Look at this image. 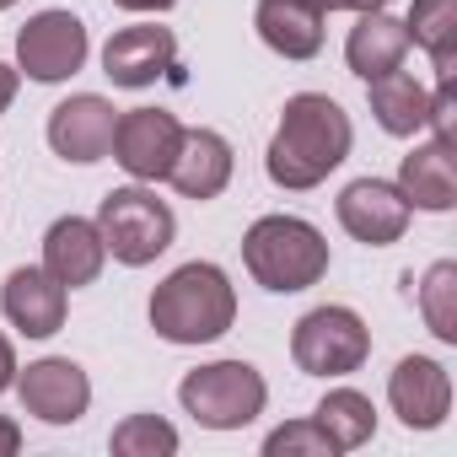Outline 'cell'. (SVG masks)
I'll return each mask as SVG.
<instances>
[{"label": "cell", "instance_id": "32", "mask_svg": "<svg viewBox=\"0 0 457 457\" xmlns=\"http://www.w3.org/2000/svg\"><path fill=\"white\" fill-rule=\"evenodd\" d=\"M6 6H17V0H0V12H6Z\"/></svg>", "mask_w": 457, "mask_h": 457}, {"label": "cell", "instance_id": "3", "mask_svg": "<svg viewBox=\"0 0 457 457\" xmlns=\"http://www.w3.org/2000/svg\"><path fill=\"white\" fill-rule=\"evenodd\" d=\"M243 264L264 291L291 296L328 275V243L302 215H259L243 237Z\"/></svg>", "mask_w": 457, "mask_h": 457}, {"label": "cell", "instance_id": "6", "mask_svg": "<svg viewBox=\"0 0 457 457\" xmlns=\"http://www.w3.org/2000/svg\"><path fill=\"white\" fill-rule=\"evenodd\" d=\"M371 355V328L350 307H312L291 328V361L307 377H350Z\"/></svg>", "mask_w": 457, "mask_h": 457}, {"label": "cell", "instance_id": "9", "mask_svg": "<svg viewBox=\"0 0 457 457\" xmlns=\"http://www.w3.org/2000/svg\"><path fill=\"white\" fill-rule=\"evenodd\" d=\"M12 387H17L22 409L38 414L44 425H76L87 414V403H92V382H87V371L71 355H44L28 371L17 366V382Z\"/></svg>", "mask_w": 457, "mask_h": 457}, {"label": "cell", "instance_id": "27", "mask_svg": "<svg viewBox=\"0 0 457 457\" xmlns=\"http://www.w3.org/2000/svg\"><path fill=\"white\" fill-rule=\"evenodd\" d=\"M17 87H22V71L0 60V113H6V108L17 103Z\"/></svg>", "mask_w": 457, "mask_h": 457}, {"label": "cell", "instance_id": "31", "mask_svg": "<svg viewBox=\"0 0 457 457\" xmlns=\"http://www.w3.org/2000/svg\"><path fill=\"white\" fill-rule=\"evenodd\" d=\"M334 6H345V12H387V0H334Z\"/></svg>", "mask_w": 457, "mask_h": 457}, {"label": "cell", "instance_id": "26", "mask_svg": "<svg viewBox=\"0 0 457 457\" xmlns=\"http://www.w3.org/2000/svg\"><path fill=\"white\" fill-rule=\"evenodd\" d=\"M425 129L441 145H457V87H452V76H436V92L425 103Z\"/></svg>", "mask_w": 457, "mask_h": 457}, {"label": "cell", "instance_id": "14", "mask_svg": "<svg viewBox=\"0 0 457 457\" xmlns=\"http://www.w3.org/2000/svg\"><path fill=\"white\" fill-rule=\"evenodd\" d=\"M65 307H71V291L44 270V264H22L6 275L0 286V312L12 318V328H22L28 339H49L65 328Z\"/></svg>", "mask_w": 457, "mask_h": 457}, {"label": "cell", "instance_id": "21", "mask_svg": "<svg viewBox=\"0 0 457 457\" xmlns=\"http://www.w3.org/2000/svg\"><path fill=\"white\" fill-rule=\"evenodd\" d=\"M409 44H420L436 65V76L457 71V0H414L403 17Z\"/></svg>", "mask_w": 457, "mask_h": 457}, {"label": "cell", "instance_id": "20", "mask_svg": "<svg viewBox=\"0 0 457 457\" xmlns=\"http://www.w3.org/2000/svg\"><path fill=\"white\" fill-rule=\"evenodd\" d=\"M366 87H371V113H377V124H382L387 135L409 140V135L425 129V103H430V92H425L403 65L387 71V76H377V81H366Z\"/></svg>", "mask_w": 457, "mask_h": 457}, {"label": "cell", "instance_id": "17", "mask_svg": "<svg viewBox=\"0 0 457 457\" xmlns=\"http://www.w3.org/2000/svg\"><path fill=\"white\" fill-rule=\"evenodd\" d=\"M167 183L183 194V199H215L226 183H232V140L215 135V129H183V145L172 156V172Z\"/></svg>", "mask_w": 457, "mask_h": 457}, {"label": "cell", "instance_id": "7", "mask_svg": "<svg viewBox=\"0 0 457 457\" xmlns=\"http://www.w3.org/2000/svg\"><path fill=\"white\" fill-rule=\"evenodd\" d=\"M87 54H92L87 22L71 17V12H38V17H28L22 33H17V71H22L28 81H44V87L71 81V76L87 65Z\"/></svg>", "mask_w": 457, "mask_h": 457}, {"label": "cell", "instance_id": "1", "mask_svg": "<svg viewBox=\"0 0 457 457\" xmlns=\"http://www.w3.org/2000/svg\"><path fill=\"white\" fill-rule=\"evenodd\" d=\"M350 145H355L350 113L323 92H296L280 108V129L264 151V172L275 188L302 194V188H318L350 156Z\"/></svg>", "mask_w": 457, "mask_h": 457}, {"label": "cell", "instance_id": "25", "mask_svg": "<svg viewBox=\"0 0 457 457\" xmlns=\"http://www.w3.org/2000/svg\"><path fill=\"white\" fill-rule=\"evenodd\" d=\"M264 457H334V441L323 436L318 420H286L280 430L264 436Z\"/></svg>", "mask_w": 457, "mask_h": 457}, {"label": "cell", "instance_id": "24", "mask_svg": "<svg viewBox=\"0 0 457 457\" xmlns=\"http://www.w3.org/2000/svg\"><path fill=\"white\" fill-rule=\"evenodd\" d=\"M108 446H113V457H172L178 452V430L162 414H129L124 425H113Z\"/></svg>", "mask_w": 457, "mask_h": 457}, {"label": "cell", "instance_id": "30", "mask_svg": "<svg viewBox=\"0 0 457 457\" xmlns=\"http://www.w3.org/2000/svg\"><path fill=\"white\" fill-rule=\"evenodd\" d=\"M119 12H172L178 0H113Z\"/></svg>", "mask_w": 457, "mask_h": 457}, {"label": "cell", "instance_id": "11", "mask_svg": "<svg viewBox=\"0 0 457 457\" xmlns=\"http://www.w3.org/2000/svg\"><path fill=\"white\" fill-rule=\"evenodd\" d=\"M113 124H119V108L108 97L76 92L49 113V145H54V156L87 167V162H103L113 151Z\"/></svg>", "mask_w": 457, "mask_h": 457}, {"label": "cell", "instance_id": "23", "mask_svg": "<svg viewBox=\"0 0 457 457\" xmlns=\"http://www.w3.org/2000/svg\"><path fill=\"white\" fill-rule=\"evenodd\" d=\"M420 318L441 345H457V264L441 259L420 280Z\"/></svg>", "mask_w": 457, "mask_h": 457}, {"label": "cell", "instance_id": "2", "mask_svg": "<svg viewBox=\"0 0 457 457\" xmlns=\"http://www.w3.org/2000/svg\"><path fill=\"white\" fill-rule=\"evenodd\" d=\"M151 328L167 345H210L237 323V291L220 264H183L151 291Z\"/></svg>", "mask_w": 457, "mask_h": 457}, {"label": "cell", "instance_id": "15", "mask_svg": "<svg viewBox=\"0 0 457 457\" xmlns=\"http://www.w3.org/2000/svg\"><path fill=\"white\" fill-rule=\"evenodd\" d=\"M328 12H339L334 0H259L253 12V28L259 38L286 54V60H312L323 49V22Z\"/></svg>", "mask_w": 457, "mask_h": 457}, {"label": "cell", "instance_id": "16", "mask_svg": "<svg viewBox=\"0 0 457 457\" xmlns=\"http://www.w3.org/2000/svg\"><path fill=\"white\" fill-rule=\"evenodd\" d=\"M108 264V248H103V232L97 220H81V215H60L49 232H44V270L76 291V286H92Z\"/></svg>", "mask_w": 457, "mask_h": 457}, {"label": "cell", "instance_id": "8", "mask_svg": "<svg viewBox=\"0 0 457 457\" xmlns=\"http://www.w3.org/2000/svg\"><path fill=\"white\" fill-rule=\"evenodd\" d=\"M178 145H183V124L167 108H129L113 124V162L135 183H162L172 172Z\"/></svg>", "mask_w": 457, "mask_h": 457}, {"label": "cell", "instance_id": "12", "mask_svg": "<svg viewBox=\"0 0 457 457\" xmlns=\"http://www.w3.org/2000/svg\"><path fill=\"white\" fill-rule=\"evenodd\" d=\"M172 65H178V38H172V28H156V22L119 28V33L103 44V76H108L113 87H129V92L162 81Z\"/></svg>", "mask_w": 457, "mask_h": 457}, {"label": "cell", "instance_id": "18", "mask_svg": "<svg viewBox=\"0 0 457 457\" xmlns=\"http://www.w3.org/2000/svg\"><path fill=\"white\" fill-rule=\"evenodd\" d=\"M398 194L409 199V210H452L457 204V156L452 145L430 140V145H414L403 162H398Z\"/></svg>", "mask_w": 457, "mask_h": 457}, {"label": "cell", "instance_id": "5", "mask_svg": "<svg viewBox=\"0 0 457 457\" xmlns=\"http://www.w3.org/2000/svg\"><path fill=\"white\" fill-rule=\"evenodd\" d=\"M97 232H103L108 259L140 270V264H151V259H162L172 248L178 220H172L167 199H156V188L129 183V188L103 194V204H97Z\"/></svg>", "mask_w": 457, "mask_h": 457}, {"label": "cell", "instance_id": "10", "mask_svg": "<svg viewBox=\"0 0 457 457\" xmlns=\"http://www.w3.org/2000/svg\"><path fill=\"white\" fill-rule=\"evenodd\" d=\"M409 199L398 194V183H382V178H355L345 194H339V226L366 243V248H387L409 232Z\"/></svg>", "mask_w": 457, "mask_h": 457}, {"label": "cell", "instance_id": "29", "mask_svg": "<svg viewBox=\"0 0 457 457\" xmlns=\"http://www.w3.org/2000/svg\"><path fill=\"white\" fill-rule=\"evenodd\" d=\"M17 382V350H12V339L0 334V393H6Z\"/></svg>", "mask_w": 457, "mask_h": 457}, {"label": "cell", "instance_id": "28", "mask_svg": "<svg viewBox=\"0 0 457 457\" xmlns=\"http://www.w3.org/2000/svg\"><path fill=\"white\" fill-rule=\"evenodd\" d=\"M22 452V425L12 414H0V457H17Z\"/></svg>", "mask_w": 457, "mask_h": 457}, {"label": "cell", "instance_id": "19", "mask_svg": "<svg viewBox=\"0 0 457 457\" xmlns=\"http://www.w3.org/2000/svg\"><path fill=\"white\" fill-rule=\"evenodd\" d=\"M403 54H409V33H403V22H393L387 12H361V22H355L350 38H345V60H350V71H355L361 81H377V76L398 71Z\"/></svg>", "mask_w": 457, "mask_h": 457}, {"label": "cell", "instance_id": "22", "mask_svg": "<svg viewBox=\"0 0 457 457\" xmlns=\"http://www.w3.org/2000/svg\"><path fill=\"white\" fill-rule=\"evenodd\" d=\"M312 420L323 425V436L334 441V452H355V446H366L377 436V409H371V398L361 387H334L312 409Z\"/></svg>", "mask_w": 457, "mask_h": 457}, {"label": "cell", "instance_id": "13", "mask_svg": "<svg viewBox=\"0 0 457 457\" xmlns=\"http://www.w3.org/2000/svg\"><path fill=\"white\" fill-rule=\"evenodd\" d=\"M387 403L409 430H436L452 414V377L430 355H403L387 377Z\"/></svg>", "mask_w": 457, "mask_h": 457}, {"label": "cell", "instance_id": "4", "mask_svg": "<svg viewBox=\"0 0 457 457\" xmlns=\"http://www.w3.org/2000/svg\"><path fill=\"white\" fill-rule=\"evenodd\" d=\"M178 403L204 430H243L264 414L270 382L248 361H210V366H199L178 382Z\"/></svg>", "mask_w": 457, "mask_h": 457}]
</instances>
